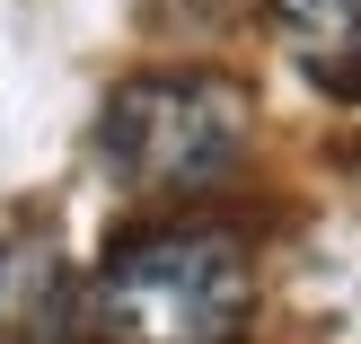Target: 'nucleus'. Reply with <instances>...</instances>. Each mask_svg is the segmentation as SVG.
Wrapping results in <instances>:
<instances>
[{
  "label": "nucleus",
  "instance_id": "nucleus-1",
  "mask_svg": "<svg viewBox=\"0 0 361 344\" xmlns=\"http://www.w3.org/2000/svg\"><path fill=\"white\" fill-rule=\"evenodd\" d=\"M256 318V256L229 230H150L115 247L88 292L97 344H238Z\"/></svg>",
  "mask_w": 361,
  "mask_h": 344
},
{
  "label": "nucleus",
  "instance_id": "nucleus-2",
  "mask_svg": "<svg viewBox=\"0 0 361 344\" xmlns=\"http://www.w3.org/2000/svg\"><path fill=\"white\" fill-rule=\"evenodd\" d=\"M247 141L256 97L229 71H141L97 115V159L123 194H203L238 177Z\"/></svg>",
  "mask_w": 361,
  "mask_h": 344
},
{
  "label": "nucleus",
  "instance_id": "nucleus-3",
  "mask_svg": "<svg viewBox=\"0 0 361 344\" xmlns=\"http://www.w3.org/2000/svg\"><path fill=\"white\" fill-rule=\"evenodd\" d=\"M274 27L291 35L309 62H344L361 45V0H274Z\"/></svg>",
  "mask_w": 361,
  "mask_h": 344
}]
</instances>
